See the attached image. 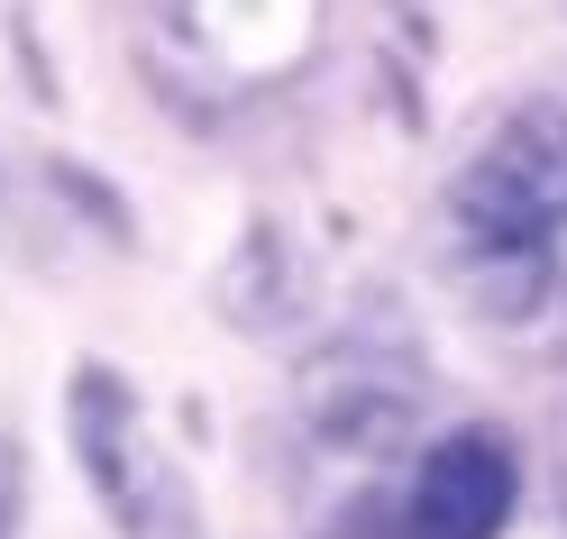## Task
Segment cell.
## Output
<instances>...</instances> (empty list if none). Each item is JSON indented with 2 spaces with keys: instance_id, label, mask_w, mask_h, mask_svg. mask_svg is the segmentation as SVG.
I'll return each instance as SVG.
<instances>
[{
  "instance_id": "6da1fadb",
  "label": "cell",
  "mask_w": 567,
  "mask_h": 539,
  "mask_svg": "<svg viewBox=\"0 0 567 539\" xmlns=\"http://www.w3.org/2000/svg\"><path fill=\"white\" fill-rule=\"evenodd\" d=\"M64 439H74V457H83V476L101 494V512L120 521V539H202L193 476L147 439L137 393H128L120 366L83 356V366L64 375Z\"/></svg>"
},
{
  "instance_id": "7a4b0ae2",
  "label": "cell",
  "mask_w": 567,
  "mask_h": 539,
  "mask_svg": "<svg viewBox=\"0 0 567 539\" xmlns=\"http://www.w3.org/2000/svg\"><path fill=\"white\" fill-rule=\"evenodd\" d=\"M302 429L348 466H384L421 439V375L403 356H367V348H330L302 375Z\"/></svg>"
},
{
  "instance_id": "3957f363",
  "label": "cell",
  "mask_w": 567,
  "mask_h": 539,
  "mask_svg": "<svg viewBox=\"0 0 567 539\" xmlns=\"http://www.w3.org/2000/svg\"><path fill=\"white\" fill-rule=\"evenodd\" d=\"M522 502V466L494 429H449V439L421 457L412 502H403V530L412 539H504Z\"/></svg>"
},
{
  "instance_id": "277c9868",
  "label": "cell",
  "mask_w": 567,
  "mask_h": 539,
  "mask_svg": "<svg viewBox=\"0 0 567 539\" xmlns=\"http://www.w3.org/2000/svg\"><path fill=\"white\" fill-rule=\"evenodd\" d=\"M449 229H457V257H522V247H549L558 220L522 193V174L476 147V165L449 184Z\"/></svg>"
},
{
  "instance_id": "5b68a950",
  "label": "cell",
  "mask_w": 567,
  "mask_h": 539,
  "mask_svg": "<svg viewBox=\"0 0 567 539\" xmlns=\"http://www.w3.org/2000/svg\"><path fill=\"white\" fill-rule=\"evenodd\" d=\"M467 293H476V311L504 339H522V330H540V320L567 311V283L549 266V247H522V257H467Z\"/></svg>"
},
{
  "instance_id": "8992f818",
  "label": "cell",
  "mask_w": 567,
  "mask_h": 539,
  "mask_svg": "<svg viewBox=\"0 0 567 539\" xmlns=\"http://www.w3.org/2000/svg\"><path fill=\"white\" fill-rule=\"evenodd\" d=\"M485 147L504 156V165L522 174V193L567 229V101H522V111L494 128Z\"/></svg>"
},
{
  "instance_id": "52a82bcc",
  "label": "cell",
  "mask_w": 567,
  "mask_h": 539,
  "mask_svg": "<svg viewBox=\"0 0 567 539\" xmlns=\"http://www.w3.org/2000/svg\"><path fill=\"white\" fill-rule=\"evenodd\" d=\"M47 184L64 193V210H74V220H92V229L111 238V247H128V210H120V193L101 184L92 165H74V156H55V165H47Z\"/></svg>"
},
{
  "instance_id": "ba28073f",
  "label": "cell",
  "mask_w": 567,
  "mask_h": 539,
  "mask_svg": "<svg viewBox=\"0 0 567 539\" xmlns=\"http://www.w3.org/2000/svg\"><path fill=\"white\" fill-rule=\"evenodd\" d=\"M28 521V476H19V439H0V539H19Z\"/></svg>"
}]
</instances>
